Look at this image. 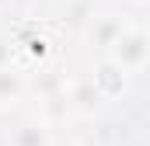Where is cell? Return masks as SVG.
Returning a JSON list of instances; mask_svg holds the SVG:
<instances>
[{"label": "cell", "mask_w": 150, "mask_h": 146, "mask_svg": "<svg viewBox=\"0 0 150 146\" xmlns=\"http://www.w3.org/2000/svg\"><path fill=\"white\" fill-rule=\"evenodd\" d=\"M101 63L119 77H143L150 63V38L140 18H129L126 28L115 35V42L101 52Z\"/></svg>", "instance_id": "6da1fadb"}, {"label": "cell", "mask_w": 150, "mask_h": 146, "mask_svg": "<svg viewBox=\"0 0 150 146\" xmlns=\"http://www.w3.org/2000/svg\"><path fill=\"white\" fill-rule=\"evenodd\" d=\"M126 21H129V14H119V11H101V14H94L91 21H87V28H84V42L101 56L108 45L115 42V35L126 28Z\"/></svg>", "instance_id": "7a4b0ae2"}, {"label": "cell", "mask_w": 150, "mask_h": 146, "mask_svg": "<svg viewBox=\"0 0 150 146\" xmlns=\"http://www.w3.org/2000/svg\"><path fill=\"white\" fill-rule=\"evenodd\" d=\"M7 146H56V136H52V125L45 118H21L7 129Z\"/></svg>", "instance_id": "3957f363"}, {"label": "cell", "mask_w": 150, "mask_h": 146, "mask_svg": "<svg viewBox=\"0 0 150 146\" xmlns=\"http://www.w3.org/2000/svg\"><path fill=\"white\" fill-rule=\"evenodd\" d=\"M28 94V73L21 70V63L0 66V111L18 108Z\"/></svg>", "instance_id": "277c9868"}, {"label": "cell", "mask_w": 150, "mask_h": 146, "mask_svg": "<svg viewBox=\"0 0 150 146\" xmlns=\"http://www.w3.org/2000/svg\"><path fill=\"white\" fill-rule=\"evenodd\" d=\"M11 63H18V42L14 35L0 32V66H11Z\"/></svg>", "instance_id": "5b68a950"}, {"label": "cell", "mask_w": 150, "mask_h": 146, "mask_svg": "<svg viewBox=\"0 0 150 146\" xmlns=\"http://www.w3.org/2000/svg\"><path fill=\"white\" fill-rule=\"evenodd\" d=\"M126 4H129V7H143L147 0H126Z\"/></svg>", "instance_id": "8992f818"}, {"label": "cell", "mask_w": 150, "mask_h": 146, "mask_svg": "<svg viewBox=\"0 0 150 146\" xmlns=\"http://www.w3.org/2000/svg\"><path fill=\"white\" fill-rule=\"evenodd\" d=\"M74 146H94V143H74Z\"/></svg>", "instance_id": "52a82bcc"}, {"label": "cell", "mask_w": 150, "mask_h": 146, "mask_svg": "<svg viewBox=\"0 0 150 146\" xmlns=\"http://www.w3.org/2000/svg\"><path fill=\"white\" fill-rule=\"evenodd\" d=\"M4 4H7V0H0V11H4Z\"/></svg>", "instance_id": "ba28073f"}]
</instances>
